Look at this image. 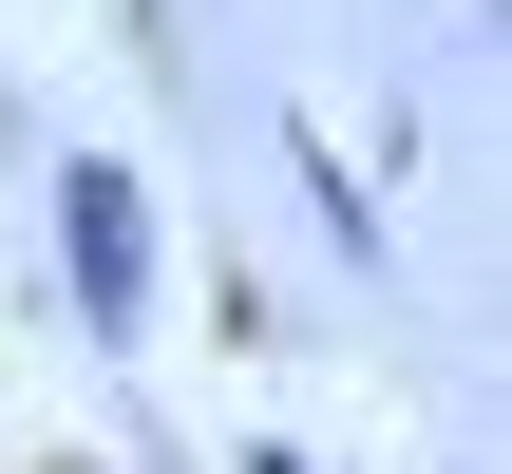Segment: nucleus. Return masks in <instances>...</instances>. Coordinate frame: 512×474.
Returning a JSON list of instances; mask_svg holds the SVG:
<instances>
[{
	"label": "nucleus",
	"instance_id": "obj_2",
	"mask_svg": "<svg viewBox=\"0 0 512 474\" xmlns=\"http://www.w3.org/2000/svg\"><path fill=\"white\" fill-rule=\"evenodd\" d=\"M247 474H304V456H285V437H266V456H247Z\"/></svg>",
	"mask_w": 512,
	"mask_h": 474
},
{
	"label": "nucleus",
	"instance_id": "obj_1",
	"mask_svg": "<svg viewBox=\"0 0 512 474\" xmlns=\"http://www.w3.org/2000/svg\"><path fill=\"white\" fill-rule=\"evenodd\" d=\"M57 304H76L95 342L152 323V171H133V152H57Z\"/></svg>",
	"mask_w": 512,
	"mask_h": 474
}]
</instances>
